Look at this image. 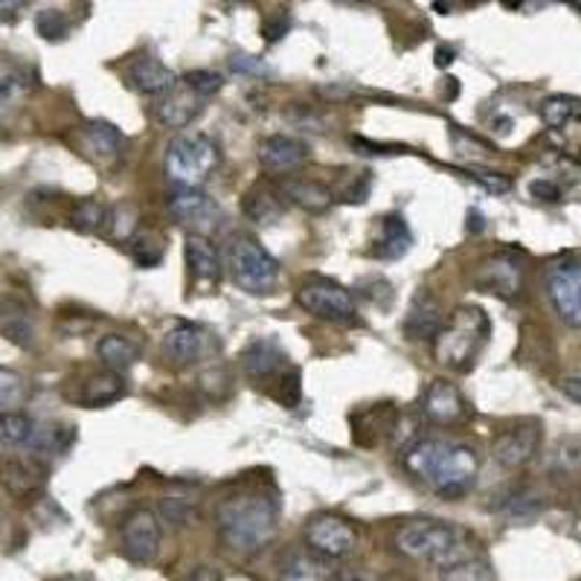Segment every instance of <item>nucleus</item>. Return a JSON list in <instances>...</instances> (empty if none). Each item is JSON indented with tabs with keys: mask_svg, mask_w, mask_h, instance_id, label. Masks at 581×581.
Returning a JSON list of instances; mask_svg holds the SVG:
<instances>
[{
	"mask_svg": "<svg viewBox=\"0 0 581 581\" xmlns=\"http://www.w3.org/2000/svg\"><path fill=\"white\" fill-rule=\"evenodd\" d=\"M413 245L411 227L402 216H384L378 221V230H375V241H372V256L375 259H384V262H393V259H402Z\"/></svg>",
	"mask_w": 581,
	"mask_h": 581,
	"instance_id": "23",
	"label": "nucleus"
},
{
	"mask_svg": "<svg viewBox=\"0 0 581 581\" xmlns=\"http://www.w3.org/2000/svg\"><path fill=\"white\" fill-rule=\"evenodd\" d=\"M529 193H532V198H538V201H561V186L550 178L532 180V184H529Z\"/></svg>",
	"mask_w": 581,
	"mask_h": 581,
	"instance_id": "46",
	"label": "nucleus"
},
{
	"mask_svg": "<svg viewBox=\"0 0 581 581\" xmlns=\"http://www.w3.org/2000/svg\"><path fill=\"white\" fill-rule=\"evenodd\" d=\"M79 148L82 155L91 157L100 166H114L120 163L125 152V137L116 125L105 123V120H93V123L82 125L79 132Z\"/></svg>",
	"mask_w": 581,
	"mask_h": 581,
	"instance_id": "17",
	"label": "nucleus"
},
{
	"mask_svg": "<svg viewBox=\"0 0 581 581\" xmlns=\"http://www.w3.org/2000/svg\"><path fill=\"white\" fill-rule=\"evenodd\" d=\"M468 178H474L480 186H486L488 193L495 195H504L511 189V178L509 175H504V172H483V169H468L465 172Z\"/></svg>",
	"mask_w": 581,
	"mask_h": 581,
	"instance_id": "43",
	"label": "nucleus"
},
{
	"mask_svg": "<svg viewBox=\"0 0 581 581\" xmlns=\"http://www.w3.org/2000/svg\"><path fill=\"white\" fill-rule=\"evenodd\" d=\"M402 463L416 480L427 483L445 500L468 495L480 468V457L471 445L436 439V436L413 439L402 450Z\"/></svg>",
	"mask_w": 581,
	"mask_h": 581,
	"instance_id": "1",
	"label": "nucleus"
},
{
	"mask_svg": "<svg viewBox=\"0 0 581 581\" xmlns=\"http://www.w3.org/2000/svg\"><path fill=\"white\" fill-rule=\"evenodd\" d=\"M128 253H132L134 262L139 268H155L163 262V253H166V245H163V236L155 230H139L132 241H128Z\"/></svg>",
	"mask_w": 581,
	"mask_h": 581,
	"instance_id": "34",
	"label": "nucleus"
},
{
	"mask_svg": "<svg viewBox=\"0 0 581 581\" xmlns=\"http://www.w3.org/2000/svg\"><path fill=\"white\" fill-rule=\"evenodd\" d=\"M488 334H491V323L486 311L477 305H459L436 334L434 357L448 370L468 372L488 343Z\"/></svg>",
	"mask_w": 581,
	"mask_h": 581,
	"instance_id": "4",
	"label": "nucleus"
},
{
	"mask_svg": "<svg viewBox=\"0 0 581 581\" xmlns=\"http://www.w3.org/2000/svg\"><path fill=\"white\" fill-rule=\"evenodd\" d=\"M541 120L547 123L550 132H558V128H564L570 120L581 116V100L575 96H564V93H556V96H547L541 102V108H538Z\"/></svg>",
	"mask_w": 581,
	"mask_h": 581,
	"instance_id": "31",
	"label": "nucleus"
},
{
	"mask_svg": "<svg viewBox=\"0 0 581 581\" xmlns=\"http://www.w3.org/2000/svg\"><path fill=\"white\" fill-rule=\"evenodd\" d=\"M454 62V50H445V46H439V50H436V64H439V68H448V64Z\"/></svg>",
	"mask_w": 581,
	"mask_h": 581,
	"instance_id": "51",
	"label": "nucleus"
},
{
	"mask_svg": "<svg viewBox=\"0 0 581 581\" xmlns=\"http://www.w3.org/2000/svg\"><path fill=\"white\" fill-rule=\"evenodd\" d=\"M442 325H445V320H442V309L436 297L430 291H418L413 297L407 314H404V334L411 341H436Z\"/></svg>",
	"mask_w": 581,
	"mask_h": 581,
	"instance_id": "22",
	"label": "nucleus"
},
{
	"mask_svg": "<svg viewBox=\"0 0 581 581\" xmlns=\"http://www.w3.org/2000/svg\"><path fill=\"white\" fill-rule=\"evenodd\" d=\"M23 93H27L23 76L12 73V76L0 79V125H7L12 120V114L21 108Z\"/></svg>",
	"mask_w": 581,
	"mask_h": 581,
	"instance_id": "38",
	"label": "nucleus"
},
{
	"mask_svg": "<svg viewBox=\"0 0 581 581\" xmlns=\"http://www.w3.org/2000/svg\"><path fill=\"white\" fill-rule=\"evenodd\" d=\"M204 96L193 91L189 85L178 82L172 87L169 93H163L160 100L155 105V120L163 125V128H186L193 123L195 116L204 111Z\"/></svg>",
	"mask_w": 581,
	"mask_h": 581,
	"instance_id": "19",
	"label": "nucleus"
},
{
	"mask_svg": "<svg viewBox=\"0 0 581 581\" xmlns=\"http://www.w3.org/2000/svg\"><path fill=\"white\" fill-rule=\"evenodd\" d=\"M305 543L314 556L325 561H338L355 552L357 532L346 518L338 515H318L305 523Z\"/></svg>",
	"mask_w": 581,
	"mask_h": 581,
	"instance_id": "8",
	"label": "nucleus"
},
{
	"mask_svg": "<svg viewBox=\"0 0 581 581\" xmlns=\"http://www.w3.org/2000/svg\"><path fill=\"white\" fill-rule=\"evenodd\" d=\"M105 221H108V209H105L102 201H96V198H82V201H76L73 212H70V225L79 232L105 230Z\"/></svg>",
	"mask_w": 581,
	"mask_h": 581,
	"instance_id": "35",
	"label": "nucleus"
},
{
	"mask_svg": "<svg viewBox=\"0 0 581 581\" xmlns=\"http://www.w3.org/2000/svg\"><path fill=\"white\" fill-rule=\"evenodd\" d=\"M279 193H282V198H288L291 204L305 209V212H325V209L332 207V198H334L332 189L325 184L311 178H297V175L282 180Z\"/></svg>",
	"mask_w": 581,
	"mask_h": 581,
	"instance_id": "25",
	"label": "nucleus"
},
{
	"mask_svg": "<svg viewBox=\"0 0 581 581\" xmlns=\"http://www.w3.org/2000/svg\"><path fill=\"white\" fill-rule=\"evenodd\" d=\"M125 79H128V85L134 91L146 93V96H163V93H169L172 87L178 85V76L160 59H155V55H139V59H134L128 64V70H125Z\"/></svg>",
	"mask_w": 581,
	"mask_h": 581,
	"instance_id": "21",
	"label": "nucleus"
},
{
	"mask_svg": "<svg viewBox=\"0 0 581 581\" xmlns=\"http://www.w3.org/2000/svg\"><path fill=\"white\" fill-rule=\"evenodd\" d=\"M245 216L256 225H277L282 212H286V198L279 189L268 184H256L245 193V201H241Z\"/></svg>",
	"mask_w": 581,
	"mask_h": 581,
	"instance_id": "27",
	"label": "nucleus"
},
{
	"mask_svg": "<svg viewBox=\"0 0 581 581\" xmlns=\"http://www.w3.org/2000/svg\"><path fill=\"white\" fill-rule=\"evenodd\" d=\"M332 561L320 556H294L286 567V581H334Z\"/></svg>",
	"mask_w": 581,
	"mask_h": 581,
	"instance_id": "32",
	"label": "nucleus"
},
{
	"mask_svg": "<svg viewBox=\"0 0 581 581\" xmlns=\"http://www.w3.org/2000/svg\"><path fill=\"white\" fill-rule=\"evenodd\" d=\"M186 264H189V273H193L198 282H218L221 279V259H218L216 245L207 239V236H198V232H189L186 236Z\"/></svg>",
	"mask_w": 581,
	"mask_h": 581,
	"instance_id": "26",
	"label": "nucleus"
},
{
	"mask_svg": "<svg viewBox=\"0 0 581 581\" xmlns=\"http://www.w3.org/2000/svg\"><path fill=\"white\" fill-rule=\"evenodd\" d=\"M550 137L556 139L561 152L567 157H579L581 155V116L570 120L564 128H558V132H550Z\"/></svg>",
	"mask_w": 581,
	"mask_h": 581,
	"instance_id": "42",
	"label": "nucleus"
},
{
	"mask_svg": "<svg viewBox=\"0 0 581 581\" xmlns=\"http://www.w3.org/2000/svg\"><path fill=\"white\" fill-rule=\"evenodd\" d=\"M166 204H169V212L175 216V221L184 227H193V232H198V236H207V230H212L218 225V218H221L218 204L204 193L178 189Z\"/></svg>",
	"mask_w": 581,
	"mask_h": 581,
	"instance_id": "16",
	"label": "nucleus"
},
{
	"mask_svg": "<svg viewBox=\"0 0 581 581\" xmlns=\"http://www.w3.org/2000/svg\"><path fill=\"white\" fill-rule=\"evenodd\" d=\"M35 430V422L23 413H0V445H27Z\"/></svg>",
	"mask_w": 581,
	"mask_h": 581,
	"instance_id": "36",
	"label": "nucleus"
},
{
	"mask_svg": "<svg viewBox=\"0 0 581 581\" xmlns=\"http://www.w3.org/2000/svg\"><path fill=\"white\" fill-rule=\"evenodd\" d=\"M23 3H7V0H0V15L3 18H12L15 12H21Z\"/></svg>",
	"mask_w": 581,
	"mask_h": 581,
	"instance_id": "52",
	"label": "nucleus"
},
{
	"mask_svg": "<svg viewBox=\"0 0 581 581\" xmlns=\"http://www.w3.org/2000/svg\"><path fill=\"white\" fill-rule=\"evenodd\" d=\"M96 355L105 364V370L125 372L139 361V346L134 341H128V338H123V334H105L96 343Z\"/></svg>",
	"mask_w": 581,
	"mask_h": 581,
	"instance_id": "29",
	"label": "nucleus"
},
{
	"mask_svg": "<svg viewBox=\"0 0 581 581\" xmlns=\"http://www.w3.org/2000/svg\"><path fill=\"white\" fill-rule=\"evenodd\" d=\"M277 500L262 488H239L216 509L221 541L236 552H259L277 535Z\"/></svg>",
	"mask_w": 581,
	"mask_h": 581,
	"instance_id": "2",
	"label": "nucleus"
},
{
	"mask_svg": "<svg viewBox=\"0 0 581 581\" xmlns=\"http://www.w3.org/2000/svg\"><path fill=\"white\" fill-rule=\"evenodd\" d=\"M189 581H221V573L212 570V567H198V570L189 575Z\"/></svg>",
	"mask_w": 581,
	"mask_h": 581,
	"instance_id": "50",
	"label": "nucleus"
},
{
	"mask_svg": "<svg viewBox=\"0 0 581 581\" xmlns=\"http://www.w3.org/2000/svg\"><path fill=\"white\" fill-rule=\"evenodd\" d=\"M232 282L248 294H271L279 282V262L250 236H236L227 248Z\"/></svg>",
	"mask_w": 581,
	"mask_h": 581,
	"instance_id": "6",
	"label": "nucleus"
},
{
	"mask_svg": "<svg viewBox=\"0 0 581 581\" xmlns=\"http://www.w3.org/2000/svg\"><path fill=\"white\" fill-rule=\"evenodd\" d=\"M46 468L39 459H9L0 465V486L18 500H32L44 491Z\"/></svg>",
	"mask_w": 581,
	"mask_h": 581,
	"instance_id": "20",
	"label": "nucleus"
},
{
	"mask_svg": "<svg viewBox=\"0 0 581 581\" xmlns=\"http://www.w3.org/2000/svg\"><path fill=\"white\" fill-rule=\"evenodd\" d=\"M218 349V341L207 329L195 323H178L172 325L166 338H163V355L169 357L175 366L198 364L204 357H209Z\"/></svg>",
	"mask_w": 581,
	"mask_h": 581,
	"instance_id": "12",
	"label": "nucleus"
},
{
	"mask_svg": "<svg viewBox=\"0 0 581 581\" xmlns=\"http://www.w3.org/2000/svg\"><path fill=\"white\" fill-rule=\"evenodd\" d=\"M125 395V384L120 372H96L91 378L82 384V393H79V402L85 407H105V404L120 402Z\"/></svg>",
	"mask_w": 581,
	"mask_h": 581,
	"instance_id": "28",
	"label": "nucleus"
},
{
	"mask_svg": "<svg viewBox=\"0 0 581 581\" xmlns=\"http://www.w3.org/2000/svg\"><path fill=\"white\" fill-rule=\"evenodd\" d=\"M0 334L21 349L35 346V320L18 300H0Z\"/></svg>",
	"mask_w": 581,
	"mask_h": 581,
	"instance_id": "24",
	"label": "nucleus"
},
{
	"mask_svg": "<svg viewBox=\"0 0 581 581\" xmlns=\"http://www.w3.org/2000/svg\"><path fill=\"white\" fill-rule=\"evenodd\" d=\"M573 7H575V9H581V3H573Z\"/></svg>",
	"mask_w": 581,
	"mask_h": 581,
	"instance_id": "54",
	"label": "nucleus"
},
{
	"mask_svg": "<svg viewBox=\"0 0 581 581\" xmlns=\"http://www.w3.org/2000/svg\"><path fill=\"white\" fill-rule=\"evenodd\" d=\"M70 442H73V427L68 425H35L30 436V450L35 454H46V457H59L64 450L70 448Z\"/></svg>",
	"mask_w": 581,
	"mask_h": 581,
	"instance_id": "30",
	"label": "nucleus"
},
{
	"mask_svg": "<svg viewBox=\"0 0 581 581\" xmlns=\"http://www.w3.org/2000/svg\"><path fill=\"white\" fill-rule=\"evenodd\" d=\"M547 294L567 325L581 329V262H558L547 273Z\"/></svg>",
	"mask_w": 581,
	"mask_h": 581,
	"instance_id": "9",
	"label": "nucleus"
},
{
	"mask_svg": "<svg viewBox=\"0 0 581 581\" xmlns=\"http://www.w3.org/2000/svg\"><path fill=\"white\" fill-rule=\"evenodd\" d=\"M561 390H564V395H570L573 402L581 404V372L579 375H567V378H561Z\"/></svg>",
	"mask_w": 581,
	"mask_h": 581,
	"instance_id": "49",
	"label": "nucleus"
},
{
	"mask_svg": "<svg viewBox=\"0 0 581 581\" xmlns=\"http://www.w3.org/2000/svg\"><path fill=\"white\" fill-rule=\"evenodd\" d=\"M422 413H425L434 425L450 427L468 418V404H465L463 393H459L450 381L436 378L430 381V387L422 395Z\"/></svg>",
	"mask_w": 581,
	"mask_h": 581,
	"instance_id": "15",
	"label": "nucleus"
},
{
	"mask_svg": "<svg viewBox=\"0 0 581 581\" xmlns=\"http://www.w3.org/2000/svg\"><path fill=\"white\" fill-rule=\"evenodd\" d=\"M184 85H189L198 96L209 100V96H216V93L225 87V79H221V73H216V70H189L184 76Z\"/></svg>",
	"mask_w": 581,
	"mask_h": 581,
	"instance_id": "41",
	"label": "nucleus"
},
{
	"mask_svg": "<svg viewBox=\"0 0 581 581\" xmlns=\"http://www.w3.org/2000/svg\"><path fill=\"white\" fill-rule=\"evenodd\" d=\"M35 30L44 41H64L70 35V18L62 9H41L35 15Z\"/></svg>",
	"mask_w": 581,
	"mask_h": 581,
	"instance_id": "39",
	"label": "nucleus"
},
{
	"mask_svg": "<svg viewBox=\"0 0 581 581\" xmlns=\"http://www.w3.org/2000/svg\"><path fill=\"white\" fill-rule=\"evenodd\" d=\"M163 527L152 509H134L123 520V552L134 564H148L160 552Z\"/></svg>",
	"mask_w": 581,
	"mask_h": 581,
	"instance_id": "10",
	"label": "nucleus"
},
{
	"mask_svg": "<svg viewBox=\"0 0 581 581\" xmlns=\"http://www.w3.org/2000/svg\"><path fill=\"white\" fill-rule=\"evenodd\" d=\"M218 160H221V155H218L216 139L201 132H184L166 146L163 169H166L172 186L201 193L209 175L218 169Z\"/></svg>",
	"mask_w": 581,
	"mask_h": 581,
	"instance_id": "5",
	"label": "nucleus"
},
{
	"mask_svg": "<svg viewBox=\"0 0 581 581\" xmlns=\"http://www.w3.org/2000/svg\"><path fill=\"white\" fill-rule=\"evenodd\" d=\"M262 32H264V39H268V41L282 39V35H286V32H288V15H286V12L279 9L277 18H268V21H264V27H262Z\"/></svg>",
	"mask_w": 581,
	"mask_h": 581,
	"instance_id": "48",
	"label": "nucleus"
},
{
	"mask_svg": "<svg viewBox=\"0 0 581 581\" xmlns=\"http://www.w3.org/2000/svg\"><path fill=\"white\" fill-rule=\"evenodd\" d=\"M448 581H491L486 564H477V561H465V564L448 570Z\"/></svg>",
	"mask_w": 581,
	"mask_h": 581,
	"instance_id": "45",
	"label": "nucleus"
},
{
	"mask_svg": "<svg viewBox=\"0 0 581 581\" xmlns=\"http://www.w3.org/2000/svg\"><path fill=\"white\" fill-rule=\"evenodd\" d=\"M288 370H291V364H288L286 352L273 341H264V338L250 343L245 349V355H241V372L253 384H271V381H279V375Z\"/></svg>",
	"mask_w": 581,
	"mask_h": 581,
	"instance_id": "18",
	"label": "nucleus"
},
{
	"mask_svg": "<svg viewBox=\"0 0 581 581\" xmlns=\"http://www.w3.org/2000/svg\"><path fill=\"white\" fill-rule=\"evenodd\" d=\"M139 227V209L132 201L116 204L108 209V221H105V232L116 241H132L137 236Z\"/></svg>",
	"mask_w": 581,
	"mask_h": 581,
	"instance_id": "33",
	"label": "nucleus"
},
{
	"mask_svg": "<svg viewBox=\"0 0 581 581\" xmlns=\"http://www.w3.org/2000/svg\"><path fill=\"white\" fill-rule=\"evenodd\" d=\"M160 511L163 518L175 523V527H189L195 520V509L189 504H184V500H163Z\"/></svg>",
	"mask_w": 581,
	"mask_h": 581,
	"instance_id": "44",
	"label": "nucleus"
},
{
	"mask_svg": "<svg viewBox=\"0 0 581 581\" xmlns=\"http://www.w3.org/2000/svg\"><path fill=\"white\" fill-rule=\"evenodd\" d=\"M573 445V439H567L558 445V454H556V463L564 468V471H575L581 465V448H570Z\"/></svg>",
	"mask_w": 581,
	"mask_h": 581,
	"instance_id": "47",
	"label": "nucleus"
},
{
	"mask_svg": "<svg viewBox=\"0 0 581 581\" xmlns=\"http://www.w3.org/2000/svg\"><path fill=\"white\" fill-rule=\"evenodd\" d=\"M256 160L268 175H286L291 178L294 172H300L309 160V146L302 139L286 137V134H273L259 143Z\"/></svg>",
	"mask_w": 581,
	"mask_h": 581,
	"instance_id": "14",
	"label": "nucleus"
},
{
	"mask_svg": "<svg viewBox=\"0 0 581 581\" xmlns=\"http://www.w3.org/2000/svg\"><path fill=\"white\" fill-rule=\"evenodd\" d=\"M297 302L309 314L329 320V323H355L357 320V305L352 291H346L332 279L314 277L309 282H302L300 291H297Z\"/></svg>",
	"mask_w": 581,
	"mask_h": 581,
	"instance_id": "7",
	"label": "nucleus"
},
{
	"mask_svg": "<svg viewBox=\"0 0 581 581\" xmlns=\"http://www.w3.org/2000/svg\"><path fill=\"white\" fill-rule=\"evenodd\" d=\"M27 402V381L12 370H0V413H18Z\"/></svg>",
	"mask_w": 581,
	"mask_h": 581,
	"instance_id": "37",
	"label": "nucleus"
},
{
	"mask_svg": "<svg viewBox=\"0 0 581 581\" xmlns=\"http://www.w3.org/2000/svg\"><path fill=\"white\" fill-rule=\"evenodd\" d=\"M59 581H93L91 575H68V579H59Z\"/></svg>",
	"mask_w": 581,
	"mask_h": 581,
	"instance_id": "53",
	"label": "nucleus"
},
{
	"mask_svg": "<svg viewBox=\"0 0 581 581\" xmlns=\"http://www.w3.org/2000/svg\"><path fill=\"white\" fill-rule=\"evenodd\" d=\"M271 395L277 398L282 407H297L300 404V395H302V387H300V370L297 366H291L288 372H282L277 381V387L271 390Z\"/></svg>",
	"mask_w": 581,
	"mask_h": 581,
	"instance_id": "40",
	"label": "nucleus"
},
{
	"mask_svg": "<svg viewBox=\"0 0 581 581\" xmlns=\"http://www.w3.org/2000/svg\"><path fill=\"white\" fill-rule=\"evenodd\" d=\"M541 448V425L535 422H523V425H515L509 430L497 436L495 445H491V454L504 468L515 471V468H523L535 459Z\"/></svg>",
	"mask_w": 581,
	"mask_h": 581,
	"instance_id": "13",
	"label": "nucleus"
},
{
	"mask_svg": "<svg viewBox=\"0 0 581 581\" xmlns=\"http://www.w3.org/2000/svg\"><path fill=\"white\" fill-rule=\"evenodd\" d=\"M474 288L486 291V294L504 297V300H515L523 288V264L518 256L511 253H495L483 259L474 271Z\"/></svg>",
	"mask_w": 581,
	"mask_h": 581,
	"instance_id": "11",
	"label": "nucleus"
},
{
	"mask_svg": "<svg viewBox=\"0 0 581 581\" xmlns=\"http://www.w3.org/2000/svg\"><path fill=\"white\" fill-rule=\"evenodd\" d=\"M395 550L413 561L454 570L474 558V538L448 520H411L395 532Z\"/></svg>",
	"mask_w": 581,
	"mask_h": 581,
	"instance_id": "3",
	"label": "nucleus"
}]
</instances>
